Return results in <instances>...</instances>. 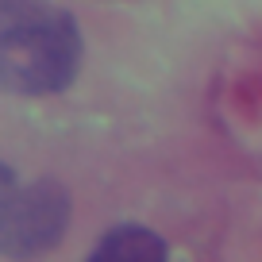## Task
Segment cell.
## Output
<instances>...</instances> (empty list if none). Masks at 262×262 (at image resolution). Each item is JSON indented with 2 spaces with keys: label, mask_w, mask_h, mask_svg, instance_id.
<instances>
[{
  "label": "cell",
  "mask_w": 262,
  "mask_h": 262,
  "mask_svg": "<svg viewBox=\"0 0 262 262\" xmlns=\"http://www.w3.org/2000/svg\"><path fill=\"white\" fill-rule=\"evenodd\" d=\"M19 185V178H16V170H12L8 162H4V158H0V196L8 193V189H16Z\"/></svg>",
  "instance_id": "cell-4"
},
{
  "label": "cell",
  "mask_w": 262,
  "mask_h": 262,
  "mask_svg": "<svg viewBox=\"0 0 262 262\" xmlns=\"http://www.w3.org/2000/svg\"><path fill=\"white\" fill-rule=\"evenodd\" d=\"M85 39L50 0H0V93L54 97L77 81Z\"/></svg>",
  "instance_id": "cell-1"
},
{
  "label": "cell",
  "mask_w": 262,
  "mask_h": 262,
  "mask_svg": "<svg viewBox=\"0 0 262 262\" xmlns=\"http://www.w3.org/2000/svg\"><path fill=\"white\" fill-rule=\"evenodd\" d=\"M85 262H170V247L158 231L143 224H120L100 235Z\"/></svg>",
  "instance_id": "cell-3"
},
{
  "label": "cell",
  "mask_w": 262,
  "mask_h": 262,
  "mask_svg": "<svg viewBox=\"0 0 262 262\" xmlns=\"http://www.w3.org/2000/svg\"><path fill=\"white\" fill-rule=\"evenodd\" d=\"M74 216L70 189L54 178L16 185L0 196V258H39L66 239Z\"/></svg>",
  "instance_id": "cell-2"
}]
</instances>
